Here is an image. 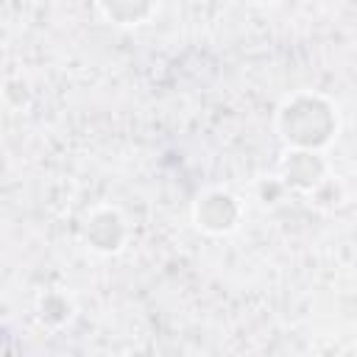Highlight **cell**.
<instances>
[{
    "label": "cell",
    "instance_id": "obj_1",
    "mask_svg": "<svg viewBox=\"0 0 357 357\" xmlns=\"http://www.w3.org/2000/svg\"><path fill=\"white\" fill-rule=\"evenodd\" d=\"M276 126L290 148L318 151L332 139V134L337 128V117H335L332 103L324 100L321 95L296 92L279 106Z\"/></svg>",
    "mask_w": 357,
    "mask_h": 357
},
{
    "label": "cell",
    "instance_id": "obj_2",
    "mask_svg": "<svg viewBox=\"0 0 357 357\" xmlns=\"http://www.w3.org/2000/svg\"><path fill=\"white\" fill-rule=\"evenodd\" d=\"M192 220L206 234L231 231L237 226V220H240V204L229 192H223V190H209V192H204L195 201Z\"/></svg>",
    "mask_w": 357,
    "mask_h": 357
},
{
    "label": "cell",
    "instance_id": "obj_3",
    "mask_svg": "<svg viewBox=\"0 0 357 357\" xmlns=\"http://www.w3.org/2000/svg\"><path fill=\"white\" fill-rule=\"evenodd\" d=\"M84 240L89 243V248H95L100 254L117 251L126 240V223H123L120 212L106 209V206L89 212V218L84 223Z\"/></svg>",
    "mask_w": 357,
    "mask_h": 357
},
{
    "label": "cell",
    "instance_id": "obj_4",
    "mask_svg": "<svg viewBox=\"0 0 357 357\" xmlns=\"http://www.w3.org/2000/svg\"><path fill=\"white\" fill-rule=\"evenodd\" d=\"M326 173L324 159L315 151H296L290 148L282 159V178L296 190H312Z\"/></svg>",
    "mask_w": 357,
    "mask_h": 357
},
{
    "label": "cell",
    "instance_id": "obj_5",
    "mask_svg": "<svg viewBox=\"0 0 357 357\" xmlns=\"http://www.w3.org/2000/svg\"><path fill=\"white\" fill-rule=\"evenodd\" d=\"M98 11H100L103 17H109L112 22L137 25V22H145L151 14H156V6H153V3H126V0H117V3H103V6H98Z\"/></svg>",
    "mask_w": 357,
    "mask_h": 357
}]
</instances>
